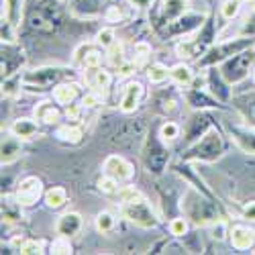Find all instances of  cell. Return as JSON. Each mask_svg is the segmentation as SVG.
I'll use <instances>...</instances> for the list:
<instances>
[{"label":"cell","instance_id":"1","mask_svg":"<svg viewBox=\"0 0 255 255\" xmlns=\"http://www.w3.org/2000/svg\"><path fill=\"white\" fill-rule=\"evenodd\" d=\"M123 217L143 229H153L157 225V217H155L151 204L143 196L135 198L131 202H123Z\"/></svg>","mask_w":255,"mask_h":255},{"label":"cell","instance_id":"2","mask_svg":"<svg viewBox=\"0 0 255 255\" xmlns=\"http://www.w3.org/2000/svg\"><path fill=\"white\" fill-rule=\"evenodd\" d=\"M253 61V53L251 51H245V53H237L233 55L231 59H227L221 68V74L225 76L227 82L235 84V82H241L245 76H247V70H249V63Z\"/></svg>","mask_w":255,"mask_h":255},{"label":"cell","instance_id":"3","mask_svg":"<svg viewBox=\"0 0 255 255\" xmlns=\"http://www.w3.org/2000/svg\"><path fill=\"white\" fill-rule=\"evenodd\" d=\"M41 194H43V184H41V180L35 176H29L16 188V204L25 206V208L33 206L41 198Z\"/></svg>","mask_w":255,"mask_h":255},{"label":"cell","instance_id":"4","mask_svg":"<svg viewBox=\"0 0 255 255\" xmlns=\"http://www.w3.org/2000/svg\"><path fill=\"white\" fill-rule=\"evenodd\" d=\"M104 174L119 182H125L133 178V165L121 155H109L104 161Z\"/></svg>","mask_w":255,"mask_h":255},{"label":"cell","instance_id":"5","mask_svg":"<svg viewBox=\"0 0 255 255\" xmlns=\"http://www.w3.org/2000/svg\"><path fill=\"white\" fill-rule=\"evenodd\" d=\"M84 80H86V84H88V86L100 98H104L106 96V90L111 88L113 76L106 72V70H102V68H90V70H86V74H84Z\"/></svg>","mask_w":255,"mask_h":255},{"label":"cell","instance_id":"6","mask_svg":"<svg viewBox=\"0 0 255 255\" xmlns=\"http://www.w3.org/2000/svg\"><path fill=\"white\" fill-rule=\"evenodd\" d=\"M82 225H84V221H82V217L78 215V212H66V215H61L57 219L55 233H57V235H61V237L72 239V237H76L78 233L82 231Z\"/></svg>","mask_w":255,"mask_h":255},{"label":"cell","instance_id":"7","mask_svg":"<svg viewBox=\"0 0 255 255\" xmlns=\"http://www.w3.org/2000/svg\"><path fill=\"white\" fill-rule=\"evenodd\" d=\"M66 76V72L63 70H51V68H43V70H35L31 74H27L23 80H25V86H31V84H37L35 90H45L47 84L59 80Z\"/></svg>","mask_w":255,"mask_h":255},{"label":"cell","instance_id":"8","mask_svg":"<svg viewBox=\"0 0 255 255\" xmlns=\"http://www.w3.org/2000/svg\"><path fill=\"white\" fill-rule=\"evenodd\" d=\"M192 151H198L196 157L212 161L215 157H219V155L223 153V143H221V139H219L217 133H208V135L196 145V149H192Z\"/></svg>","mask_w":255,"mask_h":255},{"label":"cell","instance_id":"9","mask_svg":"<svg viewBox=\"0 0 255 255\" xmlns=\"http://www.w3.org/2000/svg\"><path fill=\"white\" fill-rule=\"evenodd\" d=\"M229 241L231 245L239 249V251H245V249H251L255 245V231L249 229V227H243V225H237L233 227L231 233H229Z\"/></svg>","mask_w":255,"mask_h":255},{"label":"cell","instance_id":"10","mask_svg":"<svg viewBox=\"0 0 255 255\" xmlns=\"http://www.w3.org/2000/svg\"><path fill=\"white\" fill-rule=\"evenodd\" d=\"M141 96H143V84H139V82L127 84V88L123 92V98H121V111L123 113H133L139 106Z\"/></svg>","mask_w":255,"mask_h":255},{"label":"cell","instance_id":"11","mask_svg":"<svg viewBox=\"0 0 255 255\" xmlns=\"http://www.w3.org/2000/svg\"><path fill=\"white\" fill-rule=\"evenodd\" d=\"M33 115H35V119H37L39 123H43V125H57L59 119H61L59 109H57L53 102H49V100L39 102L35 109H33Z\"/></svg>","mask_w":255,"mask_h":255},{"label":"cell","instance_id":"12","mask_svg":"<svg viewBox=\"0 0 255 255\" xmlns=\"http://www.w3.org/2000/svg\"><path fill=\"white\" fill-rule=\"evenodd\" d=\"M78 92H80V86L74 82H63V84H57L53 88V100L57 104H72L76 98H78Z\"/></svg>","mask_w":255,"mask_h":255},{"label":"cell","instance_id":"13","mask_svg":"<svg viewBox=\"0 0 255 255\" xmlns=\"http://www.w3.org/2000/svg\"><path fill=\"white\" fill-rule=\"evenodd\" d=\"M10 133L18 139H33L39 135V127L33 119H16L10 127Z\"/></svg>","mask_w":255,"mask_h":255},{"label":"cell","instance_id":"14","mask_svg":"<svg viewBox=\"0 0 255 255\" xmlns=\"http://www.w3.org/2000/svg\"><path fill=\"white\" fill-rule=\"evenodd\" d=\"M188 10V0H163V8H161V16L172 23V20H178L186 14Z\"/></svg>","mask_w":255,"mask_h":255},{"label":"cell","instance_id":"15","mask_svg":"<svg viewBox=\"0 0 255 255\" xmlns=\"http://www.w3.org/2000/svg\"><path fill=\"white\" fill-rule=\"evenodd\" d=\"M251 45V39H241V41H237L235 45H233V41L231 43H225V45H221V47H215L208 55H212V59H225V57H229V55H237V53H241L245 47H249Z\"/></svg>","mask_w":255,"mask_h":255},{"label":"cell","instance_id":"16","mask_svg":"<svg viewBox=\"0 0 255 255\" xmlns=\"http://www.w3.org/2000/svg\"><path fill=\"white\" fill-rule=\"evenodd\" d=\"M20 141L16 135L2 139V165H8L20 157Z\"/></svg>","mask_w":255,"mask_h":255},{"label":"cell","instance_id":"17","mask_svg":"<svg viewBox=\"0 0 255 255\" xmlns=\"http://www.w3.org/2000/svg\"><path fill=\"white\" fill-rule=\"evenodd\" d=\"M169 78L176 84H180V86H190V84L194 82V72L190 66H186V63H178V66L169 70Z\"/></svg>","mask_w":255,"mask_h":255},{"label":"cell","instance_id":"18","mask_svg":"<svg viewBox=\"0 0 255 255\" xmlns=\"http://www.w3.org/2000/svg\"><path fill=\"white\" fill-rule=\"evenodd\" d=\"M57 137L61 141H68V143H78L82 139V129L76 125H61L59 129H57Z\"/></svg>","mask_w":255,"mask_h":255},{"label":"cell","instance_id":"19","mask_svg":"<svg viewBox=\"0 0 255 255\" xmlns=\"http://www.w3.org/2000/svg\"><path fill=\"white\" fill-rule=\"evenodd\" d=\"M45 202H47L49 208H61L68 202V192L63 188H51L45 194Z\"/></svg>","mask_w":255,"mask_h":255},{"label":"cell","instance_id":"20","mask_svg":"<svg viewBox=\"0 0 255 255\" xmlns=\"http://www.w3.org/2000/svg\"><path fill=\"white\" fill-rule=\"evenodd\" d=\"M231 133H233V139H235L245 151L255 153V135H253V133L239 131V129H231Z\"/></svg>","mask_w":255,"mask_h":255},{"label":"cell","instance_id":"21","mask_svg":"<svg viewBox=\"0 0 255 255\" xmlns=\"http://www.w3.org/2000/svg\"><path fill=\"white\" fill-rule=\"evenodd\" d=\"M115 229V217L111 215V212H98L96 217V231L102 233V235H106V233H111Z\"/></svg>","mask_w":255,"mask_h":255},{"label":"cell","instance_id":"22","mask_svg":"<svg viewBox=\"0 0 255 255\" xmlns=\"http://www.w3.org/2000/svg\"><path fill=\"white\" fill-rule=\"evenodd\" d=\"M167 76H169V70L165 66H161V63H151V66L147 68V78L153 84H161Z\"/></svg>","mask_w":255,"mask_h":255},{"label":"cell","instance_id":"23","mask_svg":"<svg viewBox=\"0 0 255 255\" xmlns=\"http://www.w3.org/2000/svg\"><path fill=\"white\" fill-rule=\"evenodd\" d=\"M149 55H151V47L147 45V43H137L135 45V57L131 59L137 68H141V66H145L147 63V59H149Z\"/></svg>","mask_w":255,"mask_h":255},{"label":"cell","instance_id":"24","mask_svg":"<svg viewBox=\"0 0 255 255\" xmlns=\"http://www.w3.org/2000/svg\"><path fill=\"white\" fill-rule=\"evenodd\" d=\"M98 188H100V192L109 194V196H115V194H119V180L104 174V178L98 180Z\"/></svg>","mask_w":255,"mask_h":255},{"label":"cell","instance_id":"25","mask_svg":"<svg viewBox=\"0 0 255 255\" xmlns=\"http://www.w3.org/2000/svg\"><path fill=\"white\" fill-rule=\"evenodd\" d=\"M104 16H106V20H109V23H121V20L127 18V8L119 2V4H115V6H109V8H106Z\"/></svg>","mask_w":255,"mask_h":255},{"label":"cell","instance_id":"26","mask_svg":"<svg viewBox=\"0 0 255 255\" xmlns=\"http://www.w3.org/2000/svg\"><path fill=\"white\" fill-rule=\"evenodd\" d=\"M239 6H241V0H225L223 6H221V14L227 20H233L239 14Z\"/></svg>","mask_w":255,"mask_h":255},{"label":"cell","instance_id":"27","mask_svg":"<svg viewBox=\"0 0 255 255\" xmlns=\"http://www.w3.org/2000/svg\"><path fill=\"white\" fill-rule=\"evenodd\" d=\"M49 253H55V255H68V253H72V243H70V239L57 235V239L51 243V251H49Z\"/></svg>","mask_w":255,"mask_h":255},{"label":"cell","instance_id":"28","mask_svg":"<svg viewBox=\"0 0 255 255\" xmlns=\"http://www.w3.org/2000/svg\"><path fill=\"white\" fill-rule=\"evenodd\" d=\"M115 41H117L115 31H113V29H109V27H106V29H100V31H98V35H96V43H98L102 49H109V47L115 43Z\"/></svg>","mask_w":255,"mask_h":255},{"label":"cell","instance_id":"29","mask_svg":"<svg viewBox=\"0 0 255 255\" xmlns=\"http://www.w3.org/2000/svg\"><path fill=\"white\" fill-rule=\"evenodd\" d=\"M109 61H111L113 68H119V66L125 63V59H123V43H119V41H115V43L109 47Z\"/></svg>","mask_w":255,"mask_h":255},{"label":"cell","instance_id":"30","mask_svg":"<svg viewBox=\"0 0 255 255\" xmlns=\"http://www.w3.org/2000/svg\"><path fill=\"white\" fill-rule=\"evenodd\" d=\"M159 135H161V139H165V141H174V139H178V135H180V127H178L176 123H165V125L161 127Z\"/></svg>","mask_w":255,"mask_h":255},{"label":"cell","instance_id":"31","mask_svg":"<svg viewBox=\"0 0 255 255\" xmlns=\"http://www.w3.org/2000/svg\"><path fill=\"white\" fill-rule=\"evenodd\" d=\"M176 53H178L182 59H192V57H196V53H194V43H192V41H182V43L176 47Z\"/></svg>","mask_w":255,"mask_h":255},{"label":"cell","instance_id":"32","mask_svg":"<svg viewBox=\"0 0 255 255\" xmlns=\"http://www.w3.org/2000/svg\"><path fill=\"white\" fill-rule=\"evenodd\" d=\"M186 231H188L186 219H174L172 223H169V233H172L174 237H184Z\"/></svg>","mask_w":255,"mask_h":255},{"label":"cell","instance_id":"33","mask_svg":"<svg viewBox=\"0 0 255 255\" xmlns=\"http://www.w3.org/2000/svg\"><path fill=\"white\" fill-rule=\"evenodd\" d=\"M92 51V43H82L74 53V66H84V59Z\"/></svg>","mask_w":255,"mask_h":255},{"label":"cell","instance_id":"34","mask_svg":"<svg viewBox=\"0 0 255 255\" xmlns=\"http://www.w3.org/2000/svg\"><path fill=\"white\" fill-rule=\"evenodd\" d=\"M45 243L43 241H27L23 247H20V253L23 255H33V253H43Z\"/></svg>","mask_w":255,"mask_h":255},{"label":"cell","instance_id":"35","mask_svg":"<svg viewBox=\"0 0 255 255\" xmlns=\"http://www.w3.org/2000/svg\"><path fill=\"white\" fill-rule=\"evenodd\" d=\"M84 68H86V70H90V68H102V55L92 49L86 55V59H84Z\"/></svg>","mask_w":255,"mask_h":255},{"label":"cell","instance_id":"36","mask_svg":"<svg viewBox=\"0 0 255 255\" xmlns=\"http://www.w3.org/2000/svg\"><path fill=\"white\" fill-rule=\"evenodd\" d=\"M135 198H141L139 190H135V188H121L119 190V200L121 202H131Z\"/></svg>","mask_w":255,"mask_h":255},{"label":"cell","instance_id":"37","mask_svg":"<svg viewBox=\"0 0 255 255\" xmlns=\"http://www.w3.org/2000/svg\"><path fill=\"white\" fill-rule=\"evenodd\" d=\"M82 109H84V104H68V109H66V117L68 121H78L80 115H82Z\"/></svg>","mask_w":255,"mask_h":255},{"label":"cell","instance_id":"38","mask_svg":"<svg viewBox=\"0 0 255 255\" xmlns=\"http://www.w3.org/2000/svg\"><path fill=\"white\" fill-rule=\"evenodd\" d=\"M117 70H119V76H121V78H127V76H131V74H135L137 66H135V63H133V61H129V63H123V66H119Z\"/></svg>","mask_w":255,"mask_h":255},{"label":"cell","instance_id":"39","mask_svg":"<svg viewBox=\"0 0 255 255\" xmlns=\"http://www.w3.org/2000/svg\"><path fill=\"white\" fill-rule=\"evenodd\" d=\"M243 219L245 221H251V223H255V202H247L245 206H243Z\"/></svg>","mask_w":255,"mask_h":255},{"label":"cell","instance_id":"40","mask_svg":"<svg viewBox=\"0 0 255 255\" xmlns=\"http://www.w3.org/2000/svg\"><path fill=\"white\" fill-rule=\"evenodd\" d=\"M102 102V98L92 90V92H88L86 96H84V100H82V104L84 106H96V104H100Z\"/></svg>","mask_w":255,"mask_h":255},{"label":"cell","instance_id":"41","mask_svg":"<svg viewBox=\"0 0 255 255\" xmlns=\"http://www.w3.org/2000/svg\"><path fill=\"white\" fill-rule=\"evenodd\" d=\"M255 35V14H251V16H247L245 18V27H243V31H241V35Z\"/></svg>","mask_w":255,"mask_h":255},{"label":"cell","instance_id":"42","mask_svg":"<svg viewBox=\"0 0 255 255\" xmlns=\"http://www.w3.org/2000/svg\"><path fill=\"white\" fill-rule=\"evenodd\" d=\"M131 4H135V6H139V8H145V6H149L153 0H129Z\"/></svg>","mask_w":255,"mask_h":255},{"label":"cell","instance_id":"43","mask_svg":"<svg viewBox=\"0 0 255 255\" xmlns=\"http://www.w3.org/2000/svg\"><path fill=\"white\" fill-rule=\"evenodd\" d=\"M25 243H27V239H25V237H14V239H12V247H16L18 251H20V247H23Z\"/></svg>","mask_w":255,"mask_h":255},{"label":"cell","instance_id":"44","mask_svg":"<svg viewBox=\"0 0 255 255\" xmlns=\"http://www.w3.org/2000/svg\"><path fill=\"white\" fill-rule=\"evenodd\" d=\"M241 2H247V4H253V2H255V0H241Z\"/></svg>","mask_w":255,"mask_h":255},{"label":"cell","instance_id":"45","mask_svg":"<svg viewBox=\"0 0 255 255\" xmlns=\"http://www.w3.org/2000/svg\"><path fill=\"white\" fill-rule=\"evenodd\" d=\"M117 2H121V4H123V2H129V0H117Z\"/></svg>","mask_w":255,"mask_h":255},{"label":"cell","instance_id":"46","mask_svg":"<svg viewBox=\"0 0 255 255\" xmlns=\"http://www.w3.org/2000/svg\"><path fill=\"white\" fill-rule=\"evenodd\" d=\"M253 80H255V72H253Z\"/></svg>","mask_w":255,"mask_h":255}]
</instances>
